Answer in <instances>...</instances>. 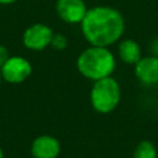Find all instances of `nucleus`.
I'll use <instances>...</instances> for the list:
<instances>
[{"mask_svg":"<svg viewBox=\"0 0 158 158\" xmlns=\"http://www.w3.org/2000/svg\"><path fill=\"white\" fill-rule=\"evenodd\" d=\"M7 59H9V52H7V49H6L4 46L0 44V68L2 67V64H4Z\"/></svg>","mask_w":158,"mask_h":158,"instance_id":"12","label":"nucleus"},{"mask_svg":"<svg viewBox=\"0 0 158 158\" xmlns=\"http://www.w3.org/2000/svg\"><path fill=\"white\" fill-rule=\"evenodd\" d=\"M1 80H2V77H1V72H0V84H1Z\"/></svg>","mask_w":158,"mask_h":158,"instance_id":"15","label":"nucleus"},{"mask_svg":"<svg viewBox=\"0 0 158 158\" xmlns=\"http://www.w3.org/2000/svg\"><path fill=\"white\" fill-rule=\"evenodd\" d=\"M59 153V141L49 135H41L36 137L31 144V154L33 158H57Z\"/></svg>","mask_w":158,"mask_h":158,"instance_id":"7","label":"nucleus"},{"mask_svg":"<svg viewBox=\"0 0 158 158\" xmlns=\"http://www.w3.org/2000/svg\"><path fill=\"white\" fill-rule=\"evenodd\" d=\"M115 64V57L107 47L99 46H90L84 49L77 59V68L79 73L94 81L111 77Z\"/></svg>","mask_w":158,"mask_h":158,"instance_id":"2","label":"nucleus"},{"mask_svg":"<svg viewBox=\"0 0 158 158\" xmlns=\"http://www.w3.org/2000/svg\"><path fill=\"white\" fill-rule=\"evenodd\" d=\"M135 74L137 79L144 84L158 83V57H141L135 64Z\"/></svg>","mask_w":158,"mask_h":158,"instance_id":"8","label":"nucleus"},{"mask_svg":"<svg viewBox=\"0 0 158 158\" xmlns=\"http://www.w3.org/2000/svg\"><path fill=\"white\" fill-rule=\"evenodd\" d=\"M0 158H4V152L1 149V147H0Z\"/></svg>","mask_w":158,"mask_h":158,"instance_id":"14","label":"nucleus"},{"mask_svg":"<svg viewBox=\"0 0 158 158\" xmlns=\"http://www.w3.org/2000/svg\"><path fill=\"white\" fill-rule=\"evenodd\" d=\"M1 77L10 84H20L25 81L32 73L31 63L23 57H9V59L0 68Z\"/></svg>","mask_w":158,"mask_h":158,"instance_id":"4","label":"nucleus"},{"mask_svg":"<svg viewBox=\"0 0 158 158\" xmlns=\"http://www.w3.org/2000/svg\"><path fill=\"white\" fill-rule=\"evenodd\" d=\"M56 11L68 23H80L88 11L83 0H57Z\"/></svg>","mask_w":158,"mask_h":158,"instance_id":"6","label":"nucleus"},{"mask_svg":"<svg viewBox=\"0 0 158 158\" xmlns=\"http://www.w3.org/2000/svg\"><path fill=\"white\" fill-rule=\"evenodd\" d=\"M120 59L126 64H136L141 59V48L133 40H123L117 47Z\"/></svg>","mask_w":158,"mask_h":158,"instance_id":"9","label":"nucleus"},{"mask_svg":"<svg viewBox=\"0 0 158 158\" xmlns=\"http://www.w3.org/2000/svg\"><path fill=\"white\" fill-rule=\"evenodd\" d=\"M67 37L62 33H53V37H52V41H51V46L57 49V51H62L67 47Z\"/></svg>","mask_w":158,"mask_h":158,"instance_id":"11","label":"nucleus"},{"mask_svg":"<svg viewBox=\"0 0 158 158\" xmlns=\"http://www.w3.org/2000/svg\"><path fill=\"white\" fill-rule=\"evenodd\" d=\"M81 32L91 46L109 47L118 41L125 31L121 12L110 6H95L86 11Z\"/></svg>","mask_w":158,"mask_h":158,"instance_id":"1","label":"nucleus"},{"mask_svg":"<svg viewBox=\"0 0 158 158\" xmlns=\"http://www.w3.org/2000/svg\"><path fill=\"white\" fill-rule=\"evenodd\" d=\"M133 158H157V148L151 141H141L135 148Z\"/></svg>","mask_w":158,"mask_h":158,"instance_id":"10","label":"nucleus"},{"mask_svg":"<svg viewBox=\"0 0 158 158\" xmlns=\"http://www.w3.org/2000/svg\"><path fill=\"white\" fill-rule=\"evenodd\" d=\"M53 31L44 23H35L27 27L22 35L23 46L32 51H42L51 46Z\"/></svg>","mask_w":158,"mask_h":158,"instance_id":"5","label":"nucleus"},{"mask_svg":"<svg viewBox=\"0 0 158 158\" xmlns=\"http://www.w3.org/2000/svg\"><path fill=\"white\" fill-rule=\"evenodd\" d=\"M15 1H17V0H0V4H2V5H10V4H14Z\"/></svg>","mask_w":158,"mask_h":158,"instance_id":"13","label":"nucleus"},{"mask_svg":"<svg viewBox=\"0 0 158 158\" xmlns=\"http://www.w3.org/2000/svg\"><path fill=\"white\" fill-rule=\"evenodd\" d=\"M120 85L111 77L95 80L90 90V102L94 110L99 114H109L114 111L120 102Z\"/></svg>","mask_w":158,"mask_h":158,"instance_id":"3","label":"nucleus"}]
</instances>
